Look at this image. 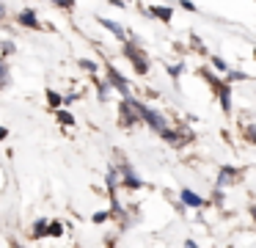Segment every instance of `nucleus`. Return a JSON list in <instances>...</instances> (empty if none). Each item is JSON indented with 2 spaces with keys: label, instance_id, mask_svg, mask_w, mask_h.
<instances>
[{
  "label": "nucleus",
  "instance_id": "f257e3e1",
  "mask_svg": "<svg viewBox=\"0 0 256 248\" xmlns=\"http://www.w3.org/2000/svg\"><path fill=\"white\" fill-rule=\"evenodd\" d=\"M138 110H140V116H144L146 121H149L152 127H154L157 132H162V130H168V124H166V119H162L160 113H157V110H149V108H144V105L138 102Z\"/></svg>",
  "mask_w": 256,
  "mask_h": 248
},
{
  "label": "nucleus",
  "instance_id": "f03ea898",
  "mask_svg": "<svg viewBox=\"0 0 256 248\" xmlns=\"http://www.w3.org/2000/svg\"><path fill=\"white\" fill-rule=\"evenodd\" d=\"M127 55H130V58H132V64H135V69H138V72H140V75H144V72H146V69H149V64H146V58H144V53H140V50H138V47H132V44H130V47H127Z\"/></svg>",
  "mask_w": 256,
  "mask_h": 248
},
{
  "label": "nucleus",
  "instance_id": "7ed1b4c3",
  "mask_svg": "<svg viewBox=\"0 0 256 248\" xmlns=\"http://www.w3.org/2000/svg\"><path fill=\"white\" fill-rule=\"evenodd\" d=\"M108 77H110V83H113V86H116L118 91L124 94V99H130V91H127V83H124V77L118 75V72L113 69V66H110V69H108Z\"/></svg>",
  "mask_w": 256,
  "mask_h": 248
},
{
  "label": "nucleus",
  "instance_id": "20e7f679",
  "mask_svg": "<svg viewBox=\"0 0 256 248\" xmlns=\"http://www.w3.org/2000/svg\"><path fill=\"white\" fill-rule=\"evenodd\" d=\"M182 201H184V204H190V207H201V204H204L193 190H182Z\"/></svg>",
  "mask_w": 256,
  "mask_h": 248
},
{
  "label": "nucleus",
  "instance_id": "39448f33",
  "mask_svg": "<svg viewBox=\"0 0 256 248\" xmlns=\"http://www.w3.org/2000/svg\"><path fill=\"white\" fill-rule=\"evenodd\" d=\"M152 14H154L157 20H162V22L171 20V9H168V6H154V9H152Z\"/></svg>",
  "mask_w": 256,
  "mask_h": 248
},
{
  "label": "nucleus",
  "instance_id": "423d86ee",
  "mask_svg": "<svg viewBox=\"0 0 256 248\" xmlns=\"http://www.w3.org/2000/svg\"><path fill=\"white\" fill-rule=\"evenodd\" d=\"M218 94H220L223 110H228V108H232V94H228V88H226V86H218Z\"/></svg>",
  "mask_w": 256,
  "mask_h": 248
},
{
  "label": "nucleus",
  "instance_id": "0eeeda50",
  "mask_svg": "<svg viewBox=\"0 0 256 248\" xmlns=\"http://www.w3.org/2000/svg\"><path fill=\"white\" fill-rule=\"evenodd\" d=\"M100 22H102V25L108 28V31H113V33H116L118 39H124V28L118 25V22H113V20H100Z\"/></svg>",
  "mask_w": 256,
  "mask_h": 248
},
{
  "label": "nucleus",
  "instance_id": "6e6552de",
  "mask_svg": "<svg viewBox=\"0 0 256 248\" xmlns=\"http://www.w3.org/2000/svg\"><path fill=\"white\" fill-rule=\"evenodd\" d=\"M20 22H22V25H30V28H39V22H36V14H34V11H22V14H20Z\"/></svg>",
  "mask_w": 256,
  "mask_h": 248
},
{
  "label": "nucleus",
  "instance_id": "1a4fd4ad",
  "mask_svg": "<svg viewBox=\"0 0 256 248\" xmlns=\"http://www.w3.org/2000/svg\"><path fill=\"white\" fill-rule=\"evenodd\" d=\"M160 135H162V138H166V141H171V143H174V146H182V138H179V135H176V132H171V130H162V132H160Z\"/></svg>",
  "mask_w": 256,
  "mask_h": 248
},
{
  "label": "nucleus",
  "instance_id": "9d476101",
  "mask_svg": "<svg viewBox=\"0 0 256 248\" xmlns=\"http://www.w3.org/2000/svg\"><path fill=\"white\" fill-rule=\"evenodd\" d=\"M47 234H52V237L64 234V226L58 223V220H52V223H47Z\"/></svg>",
  "mask_w": 256,
  "mask_h": 248
},
{
  "label": "nucleus",
  "instance_id": "9b49d317",
  "mask_svg": "<svg viewBox=\"0 0 256 248\" xmlns=\"http://www.w3.org/2000/svg\"><path fill=\"white\" fill-rule=\"evenodd\" d=\"M47 102H50V108H58L64 102V97H58L56 91H47Z\"/></svg>",
  "mask_w": 256,
  "mask_h": 248
},
{
  "label": "nucleus",
  "instance_id": "f8f14e48",
  "mask_svg": "<svg viewBox=\"0 0 256 248\" xmlns=\"http://www.w3.org/2000/svg\"><path fill=\"white\" fill-rule=\"evenodd\" d=\"M58 121H61V124H74L72 113H66V110H58Z\"/></svg>",
  "mask_w": 256,
  "mask_h": 248
},
{
  "label": "nucleus",
  "instance_id": "ddd939ff",
  "mask_svg": "<svg viewBox=\"0 0 256 248\" xmlns=\"http://www.w3.org/2000/svg\"><path fill=\"white\" fill-rule=\"evenodd\" d=\"M36 237H42V234H47V223L44 220H39V223H36V231H34Z\"/></svg>",
  "mask_w": 256,
  "mask_h": 248
},
{
  "label": "nucleus",
  "instance_id": "4468645a",
  "mask_svg": "<svg viewBox=\"0 0 256 248\" xmlns=\"http://www.w3.org/2000/svg\"><path fill=\"white\" fill-rule=\"evenodd\" d=\"M52 3H58L61 9H74V0H52Z\"/></svg>",
  "mask_w": 256,
  "mask_h": 248
},
{
  "label": "nucleus",
  "instance_id": "2eb2a0df",
  "mask_svg": "<svg viewBox=\"0 0 256 248\" xmlns=\"http://www.w3.org/2000/svg\"><path fill=\"white\" fill-rule=\"evenodd\" d=\"M80 66H83V69H88V72H96V64H91V61H80Z\"/></svg>",
  "mask_w": 256,
  "mask_h": 248
},
{
  "label": "nucleus",
  "instance_id": "dca6fc26",
  "mask_svg": "<svg viewBox=\"0 0 256 248\" xmlns=\"http://www.w3.org/2000/svg\"><path fill=\"white\" fill-rule=\"evenodd\" d=\"M248 138H250V143H256V124L248 127Z\"/></svg>",
  "mask_w": 256,
  "mask_h": 248
},
{
  "label": "nucleus",
  "instance_id": "f3484780",
  "mask_svg": "<svg viewBox=\"0 0 256 248\" xmlns=\"http://www.w3.org/2000/svg\"><path fill=\"white\" fill-rule=\"evenodd\" d=\"M245 75H240V72H228V80H242Z\"/></svg>",
  "mask_w": 256,
  "mask_h": 248
},
{
  "label": "nucleus",
  "instance_id": "a211bd4d",
  "mask_svg": "<svg viewBox=\"0 0 256 248\" xmlns=\"http://www.w3.org/2000/svg\"><path fill=\"white\" fill-rule=\"evenodd\" d=\"M182 6H184V9H188V11H196V6L190 3V0H182Z\"/></svg>",
  "mask_w": 256,
  "mask_h": 248
},
{
  "label": "nucleus",
  "instance_id": "6ab92c4d",
  "mask_svg": "<svg viewBox=\"0 0 256 248\" xmlns=\"http://www.w3.org/2000/svg\"><path fill=\"white\" fill-rule=\"evenodd\" d=\"M6 75H8V72H6V66L0 64V83H3V77H6Z\"/></svg>",
  "mask_w": 256,
  "mask_h": 248
},
{
  "label": "nucleus",
  "instance_id": "aec40b11",
  "mask_svg": "<svg viewBox=\"0 0 256 248\" xmlns=\"http://www.w3.org/2000/svg\"><path fill=\"white\" fill-rule=\"evenodd\" d=\"M6 135H8V132H6V127H0V141H3Z\"/></svg>",
  "mask_w": 256,
  "mask_h": 248
},
{
  "label": "nucleus",
  "instance_id": "412c9836",
  "mask_svg": "<svg viewBox=\"0 0 256 248\" xmlns=\"http://www.w3.org/2000/svg\"><path fill=\"white\" fill-rule=\"evenodd\" d=\"M3 11H6V9H3V3H0V17H3Z\"/></svg>",
  "mask_w": 256,
  "mask_h": 248
}]
</instances>
